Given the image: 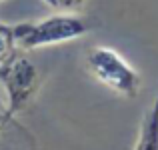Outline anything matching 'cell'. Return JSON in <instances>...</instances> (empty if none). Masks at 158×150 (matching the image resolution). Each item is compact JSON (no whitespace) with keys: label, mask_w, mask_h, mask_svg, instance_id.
<instances>
[{"label":"cell","mask_w":158,"mask_h":150,"mask_svg":"<svg viewBox=\"0 0 158 150\" xmlns=\"http://www.w3.org/2000/svg\"><path fill=\"white\" fill-rule=\"evenodd\" d=\"M86 68L96 82L124 98H134L140 92L142 78L140 74L108 46H96L86 56Z\"/></svg>","instance_id":"obj_3"},{"label":"cell","mask_w":158,"mask_h":150,"mask_svg":"<svg viewBox=\"0 0 158 150\" xmlns=\"http://www.w3.org/2000/svg\"><path fill=\"white\" fill-rule=\"evenodd\" d=\"M0 2H2V0H0Z\"/></svg>","instance_id":"obj_8"},{"label":"cell","mask_w":158,"mask_h":150,"mask_svg":"<svg viewBox=\"0 0 158 150\" xmlns=\"http://www.w3.org/2000/svg\"><path fill=\"white\" fill-rule=\"evenodd\" d=\"M16 50V42L12 36V28L6 24H0V62L6 60L12 52Z\"/></svg>","instance_id":"obj_5"},{"label":"cell","mask_w":158,"mask_h":150,"mask_svg":"<svg viewBox=\"0 0 158 150\" xmlns=\"http://www.w3.org/2000/svg\"><path fill=\"white\" fill-rule=\"evenodd\" d=\"M134 150H158V88H156L154 102L142 118Z\"/></svg>","instance_id":"obj_4"},{"label":"cell","mask_w":158,"mask_h":150,"mask_svg":"<svg viewBox=\"0 0 158 150\" xmlns=\"http://www.w3.org/2000/svg\"><path fill=\"white\" fill-rule=\"evenodd\" d=\"M6 110L4 108H0V130H2V126H4V122H6Z\"/></svg>","instance_id":"obj_7"},{"label":"cell","mask_w":158,"mask_h":150,"mask_svg":"<svg viewBox=\"0 0 158 150\" xmlns=\"http://www.w3.org/2000/svg\"><path fill=\"white\" fill-rule=\"evenodd\" d=\"M10 28L16 48L36 50L80 38L90 30V22L76 12H56L40 22H22Z\"/></svg>","instance_id":"obj_1"},{"label":"cell","mask_w":158,"mask_h":150,"mask_svg":"<svg viewBox=\"0 0 158 150\" xmlns=\"http://www.w3.org/2000/svg\"><path fill=\"white\" fill-rule=\"evenodd\" d=\"M0 84L6 96V118L10 120L34 98L40 86V72L30 58L14 50L6 60L0 62Z\"/></svg>","instance_id":"obj_2"},{"label":"cell","mask_w":158,"mask_h":150,"mask_svg":"<svg viewBox=\"0 0 158 150\" xmlns=\"http://www.w3.org/2000/svg\"><path fill=\"white\" fill-rule=\"evenodd\" d=\"M42 2L56 12H78L84 8L86 0H42Z\"/></svg>","instance_id":"obj_6"}]
</instances>
